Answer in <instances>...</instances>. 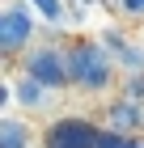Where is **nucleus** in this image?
<instances>
[{"mask_svg":"<svg viewBox=\"0 0 144 148\" xmlns=\"http://www.w3.org/2000/svg\"><path fill=\"white\" fill-rule=\"evenodd\" d=\"M64 51H68V85L76 93H106L119 80V59L102 38H76Z\"/></svg>","mask_w":144,"mask_h":148,"instance_id":"f257e3e1","label":"nucleus"},{"mask_svg":"<svg viewBox=\"0 0 144 148\" xmlns=\"http://www.w3.org/2000/svg\"><path fill=\"white\" fill-rule=\"evenodd\" d=\"M34 30H38V13L25 0H9L0 9V51H4V59H21L34 47Z\"/></svg>","mask_w":144,"mask_h":148,"instance_id":"f03ea898","label":"nucleus"},{"mask_svg":"<svg viewBox=\"0 0 144 148\" xmlns=\"http://www.w3.org/2000/svg\"><path fill=\"white\" fill-rule=\"evenodd\" d=\"M43 148H102V123H89L81 114H68L43 131Z\"/></svg>","mask_w":144,"mask_h":148,"instance_id":"7ed1b4c3","label":"nucleus"},{"mask_svg":"<svg viewBox=\"0 0 144 148\" xmlns=\"http://www.w3.org/2000/svg\"><path fill=\"white\" fill-rule=\"evenodd\" d=\"M98 123L106 136H140L144 131V102H136V97H127V93H119V97H110V102H102V114Z\"/></svg>","mask_w":144,"mask_h":148,"instance_id":"20e7f679","label":"nucleus"},{"mask_svg":"<svg viewBox=\"0 0 144 148\" xmlns=\"http://www.w3.org/2000/svg\"><path fill=\"white\" fill-rule=\"evenodd\" d=\"M21 72H30L34 80H43L51 89L68 85V51L64 47H30L21 55Z\"/></svg>","mask_w":144,"mask_h":148,"instance_id":"39448f33","label":"nucleus"},{"mask_svg":"<svg viewBox=\"0 0 144 148\" xmlns=\"http://www.w3.org/2000/svg\"><path fill=\"white\" fill-rule=\"evenodd\" d=\"M55 97V89L51 85H43V80H34L30 72H21V76H13L9 85H4V106H21V110H43L47 102Z\"/></svg>","mask_w":144,"mask_h":148,"instance_id":"423d86ee","label":"nucleus"},{"mask_svg":"<svg viewBox=\"0 0 144 148\" xmlns=\"http://www.w3.org/2000/svg\"><path fill=\"white\" fill-rule=\"evenodd\" d=\"M0 148H34V127L17 110H4L0 119Z\"/></svg>","mask_w":144,"mask_h":148,"instance_id":"0eeeda50","label":"nucleus"},{"mask_svg":"<svg viewBox=\"0 0 144 148\" xmlns=\"http://www.w3.org/2000/svg\"><path fill=\"white\" fill-rule=\"evenodd\" d=\"M25 4L38 13V21H51V25L64 21V0H25Z\"/></svg>","mask_w":144,"mask_h":148,"instance_id":"6e6552de","label":"nucleus"},{"mask_svg":"<svg viewBox=\"0 0 144 148\" xmlns=\"http://www.w3.org/2000/svg\"><path fill=\"white\" fill-rule=\"evenodd\" d=\"M123 21H144V0H110Z\"/></svg>","mask_w":144,"mask_h":148,"instance_id":"1a4fd4ad","label":"nucleus"}]
</instances>
